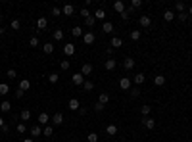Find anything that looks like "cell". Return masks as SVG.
Here are the masks:
<instances>
[{
  "label": "cell",
  "mask_w": 192,
  "mask_h": 142,
  "mask_svg": "<svg viewBox=\"0 0 192 142\" xmlns=\"http://www.w3.org/2000/svg\"><path fill=\"white\" fill-rule=\"evenodd\" d=\"M23 142H35V138H25Z\"/></svg>",
  "instance_id": "obj_54"
},
{
  "label": "cell",
  "mask_w": 192,
  "mask_h": 142,
  "mask_svg": "<svg viewBox=\"0 0 192 142\" xmlns=\"http://www.w3.org/2000/svg\"><path fill=\"white\" fill-rule=\"evenodd\" d=\"M46 25H48V19L46 17H39L37 19V27L39 29H46Z\"/></svg>",
  "instance_id": "obj_22"
},
{
  "label": "cell",
  "mask_w": 192,
  "mask_h": 142,
  "mask_svg": "<svg viewBox=\"0 0 192 142\" xmlns=\"http://www.w3.org/2000/svg\"><path fill=\"white\" fill-rule=\"evenodd\" d=\"M138 23H140V27H142V29H148L150 25H152V19H150V15H140Z\"/></svg>",
  "instance_id": "obj_2"
},
{
  "label": "cell",
  "mask_w": 192,
  "mask_h": 142,
  "mask_svg": "<svg viewBox=\"0 0 192 142\" xmlns=\"http://www.w3.org/2000/svg\"><path fill=\"white\" fill-rule=\"evenodd\" d=\"M85 23H87V27H92V25L96 23V17H94V15H89V17L85 19Z\"/></svg>",
  "instance_id": "obj_29"
},
{
  "label": "cell",
  "mask_w": 192,
  "mask_h": 142,
  "mask_svg": "<svg viewBox=\"0 0 192 142\" xmlns=\"http://www.w3.org/2000/svg\"><path fill=\"white\" fill-rule=\"evenodd\" d=\"M134 64H137V62H134L133 58H125V60H123V67H125L127 71H129V69H133V67H134Z\"/></svg>",
  "instance_id": "obj_7"
},
{
  "label": "cell",
  "mask_w": 192,
  "mask_h": 142,
  "mask_svg": "<svg viewBox=\"0 0 192 142\" xmlns=\"http://www.w3.org/2000/svg\"><path fill=\"white\" fill-rule=\"evenodd\" d=\"M29 44H31V46H33V48H37V46H39L40 43H39V39H37V36H33V39H31V40H29Z\"/></svg>",
  "instance_id": "obj_40"
},
{
  "label": "cell",
  "mask_w": 192,
  "mask_h": 142,
  "mask_svg": "<svg viewBox=\"0 0 192 142\" xmlns=\"http://www.w3.org/2000/svg\"><path fill=\"white\" fill-rule=\"evenodd\" d=\"M94 109H96V112H102V109H104V104L96 102V104H94Z\"/></svg>",
  "instance_id": "obj_47"
},
{
  "label": "cell",
  "mask_w": 192,
  "mask_h": 142,
  "mask_svg": "<svg viewBox=\"0 0 192 142\" xmlns=\"http://www.w3.org/2000/svg\"><path fill=\"white\" fill-rule=\"evenodd\" d=\"M0 109H2V112H10V109H12V104H10L8 100H4V102L0 104Z\"/></svg>",
  "instance_id": "obj_25"
},
{
  "label": "cell",
  "mask_w": 192,
  "mask_h": 142,
  "mask_svg": "<svg viewBox=\"0 0 192 142\" xmlns=\"http://www.w3.org/2000/svg\"><path fill=\"white\" fill-rule=\"evenodd\" d=\"M106 133L110 134V136H115V134H117V127H115V125H108V127H106Z\"/></svg>",
  "instance_id": "obj_24"
},
{
  "label": "cell",
  "mask_w": 192,
  "mask_h": 142,
  "mask_svg": "<svg viewBox=\"0 0 192 142\" xmlns=\"http://www.w3.org/2000/svg\"><path fill=\"white\" fill-rule=\"evenodd\" d=\"M42 134H44V136H52V134H54V129H52L50 125H48V127H44V131H42Z\"/></svg>",
  "instance_id": "obj_36"
},
{
  "label": "cell",
  "mask_w": 192,
  "mask_h": 142,
  "mask_svg": "<svg viewBox=\"0 0 192 142\" xmlns=\"http://www.w3.org/2000/svg\"><path fill=\"white\" fill-rule=\"evenodd\" d=\"M113 8H115L119 14H123V12H125V2H121V0H117V2L113 4Z\"/></svg>",
  "instance_id": "obj_19"
},
{
  "label": "cell",
  "mask_w": 192,
  "mask_h": 142,
  "mask_svg": "<svg viewBox=\"0 0 192 142\" xmlns=\"http://www.w3.org/2000/svg\"><path fill=\"white\" fill-rule=\"evenodd\" d=\"M25 131H27V127H25V123H17V133H19V134H23Z\"/></svg>",
  "instance_id": "obj_39"
},
{
  "label": "cell",
  "mask_w": 192,
  "mask_h": 142,
  "mask_svg": "<svg viewBox=\"0 0 192 142\" xmlns=\"http://www.w3.org/2000/svg\"><path fill=\"white\" fill-rule=\"evenodd\" d=\"M121 19H125V21H127V19H129V14H127V12H123V14H121Z\"/></svg>",
  "instance_id": "obj_52"
},
{
  "label": "cell",
  "mask_w": 192,
  "mask_h": 142,
  "mask_svg": "<svg viewBox=\"0 0 192 142\" xmlns=\"http://www.w3.org/2000/svg\"><path fill=\"white\" fill-rule=\"evenodd\" d=\"M60 14H61V10H60V8H52V15H56V17H58Z\"/></svg>",
  "instance_id": "obj_49"
},
{
  "label": "cell",
  "mask_w": 192,
  "mask_h": 142,
  "mask_svg": "<svg viewBox=\"0 0 192 142\" xmlns=\"http://www.w3.org/2000/svg\"><path fill=\"white\" fill-rule=\"evenodd\" d=\"M71 81H73V85H77V87H81L83 83H85V75L79 71V73H75L73 77H71Z\"/></svg>",
  "instance_id": "obj_3"
},
{
  "label": "cell",
  "mask_w": 192,
  "mask_h": 142,
  "mask_svg": "<svg viewBox=\"0 0 192 142\" xmlns=\"http://www.w3.org/2000/svg\"><path fill=\"white\" fill-rule=\"evenodd\" d=\"M19 90H21V92H27L29 90V88H31V83L27 81V79H21V81H19Z\"/></svg>",
  "instance_id": "obj_5"
},
{
  "label": "cell",
  "mask_w": 192,
  "mask_h": 142,
  "mask_svg": "<svg viewBox=\"0 0 192 142\" xmlns=\"http://www.w3.org/2000/svg\"><path fill=\"white\" fill-rule=\"evenodd\" d=\"M142 123H144V127H146V129H154L156 127V119H152V117H146Z\"/></svg>",
  "instance_id": "obj_17"
},
{
  "label": "cell",
  "mask_w": 192,
  "mask_h": 142,
  "mask_svg": "<svg viewBox=\"0 0 192 142\" xmlns=\"http://www.w3.org/2000/svg\"><path fill=\"white\" fill-rule=\"evenodd\" d=\"M6 77H8V79H15V77H17V73H15V69H8Z\"/></svg>",
  "instance_id": "obj_41"
},
{
  "label": "cell",
  "mask_w": 192,
  "mask_h": 142,
  "mask_svg": "<svg viewBox=\"0 0 192 142\" xmlns=\"http://www.w3.org/2000/svg\"><path fill=\"white\" fill-rule=\"evenodd\" d=\"M81 33H83L81 27H73V29H71V35H73L75 39H77V36H81Z\"/></svg>",
  "instance_id": "obj_35"
},
{
  "label": "cell",
  "mask_w": 192,
  "mask_h": 142,
  "mask_svg": "<svg viewBox=\"0 0 192 142\" xmlns=\"http://www.w3.org/2000/svg\"><path fill=\"white\" fill-rule=\"evenodd\" d=\"M184 8H186V6H184V2H175V10H177L179 14H183V12H184Z\"/></svg>",
  "instance_id": "obj_30"
},
{
  "label": "cell",
  "mask_w": 192,
  "mask_h": 142,
  "mask_svg": "<svg viewBox=\"0 0 192 142\" xmlns=\"http://www.w3.org/2000/svg\"><path fill=\"white\" fill-rule=\"evenodd\" d=\"M131 6H133V8H140V6H142V0H133Z\"/></svg>",
  "instance_id": "obj_45"
},
{
  "label": "cell",
  "mask_w": 192,
  "mask_h": 142,
  "mask_svg": "<svg viewBox=\"0 0 192 142\" xmlns=\"http://www.w3.org/2000/svg\"><path fill=\"white\" fill-rule=\"evenodd\" d=\"M52 123H54V125H61V123H64V115H61V113H54V115H52Z\"/></svg>",
  "instance_id": "obj_13"
},
{
  "label": "cell",
  "mask_w": 192,
  "mask_h": 142,
  "mask_svg": "<svg viewBox=\"0 0 192 142\" xmlns=\"http://www.w3.org/2000/svg\"><path fill=\"white\" fill-rule=\"evenodd\" d=\"M140 112H142V115H144V117H146V115H150L152 108H150V106H142V108H140Z\"/></svg>",
  "instance_id": "obj_38"
},
{
  "label": "cell",
  "mask_w": 192,
  "mask_h": 142,
  "mask_svg": "<svg viewBox=\"0 0 192 142\" xmlns=\"http://www.w3.org/2000/svg\"><path fill=\"white\" fill-rule=\"evenodd\" d=\"M40 134H42L40 125H33V127H31V136H33V138H37V136H40Z\"/></svg>",
  "instance_id": "obj_6"
},
{
  "label": "cell",
  "mask_w": 192,
  "mask_h": 142,
  "mask_svg": "<svg viewBox=\"0 0 192 142\" xmlns=\"http://www.w3.org/2000/svg\"><path fill=\"white\" fill-rule=\"evenodd\" d=\"M42 50H44V54H52V52H54V44L46 43V44L42 46Z\"/></svg>",
  "instance_id": "obj_27"
},
{
  "label": "cell",
  "mask_w": 192,
  "mask_h": 142,
  "mask_svg": "<svg viewBox=\"0 0 192 142\" xmlns=\"http://www.w3.org/2000/svg\"><path fill=\"white\" fill-rule=\"evenodd\" d=\"M64 54H65V56H73V54H75V44H71V43L65 44V46H64Z\"/></svg>",
  "instance_id": "obj_8"
},
{
  "label": "cell",
  "mask_w": 192,
  "mask_h": 142,
  "mask_svg": "<svg viewBox=\"0 0 192 142\" xmlns=\"http://www.w3.org/2000/svg\"><path fill=\"white\" fill-rule=\"evenodd\" d=\"M102 31H104V33H113V23H110V21H104V25H102Z\"/></svg>",
  "instance_id": "obj_18"
},
{
  "label": "cell",
  "mask_w": 192,
  "mask_h": 142,
  "mask_svg": "<svg viewBox=\"0 0 192 142\" xmlns=\"http://www.w3.org/2000/svg\"><path fill=\"white\" fill-rule=\"evenodd\" d=\"M81 15H83V17H85V19H87V17H89V15H90V14H89V10H87V8H83V10H81Z\"/></svg>",
  "instance_id": "obj_48"
},
{
  "label": "cell",
  "mask_w": 192,
  "mask_h": 142,
  "mask_svg": "<svg viewBox=\"0 0 192 142\" xmlns=\"http://www.w3.org/2000/svg\"><path fill=\"white\" fill-rule=\"evenodd\" d=\"M144 81H146L144 73H137V75H134V79H133V83H134V85H142Z\"/></svg>",
  "instance_id": "obj_11"
},
{
  "label": "cell",
  "mask_w": 192,
  "mask_h": 142,
  "mask_svg": "<svg viewBox=\"0 0 192 142\" xmlns=\"http://www.w3.org/2000/svg\"><path fill=\"white\" fill-rule=\"evenodd\" d=\"M129 92H131V96H133V98H137L138 94H140V90H138L137 87H134V88H131V90H129Z\"/></svg>",
  "instance_id": "obj_44"
},
{
  "label": "cell",
  "mask_w": 192,
  "mask_h": 142,
  "mask_svg": "<svg viewBox=\"0 0 192 142\" xmlns=\"http://www.w3.org/2000/svg\"><path fill=\"white\" fill-rule=\"evenodd\" d=\"M188 15H192V6H190V8H188Z\"/></svg>",
  "instance_id": "obj_55"
},
{
  "label": "cell",
  "mask_w": 192,
  "mask_h": 142,
  "mask_svg": "<svg viewBox=\"0 0 192 142\" xmlns=\"http://www.w3.org/2000/svg\"><path fill=\"white\" fill-rule=\"evenodd\" d=\"M94 17H96V19H104V17H106V12H104L102 8L96 10V12H94Z\"/></svg>",
  "instance_id": "obj_31"
},
{
  "label": "cell",
  "mask_w": 192,
  "mask_h": 142,
  "mask_svg": "<svg viewBox=\"0 0 192 142\" xmlns=\"http://www.w3.org/2000/svg\"><path fill=\"white\" fill-rule=\"evenodd\" d=\"M2 19H4V15H2V14H0V21H2Z\"/></svg>",
  "instance_id": "obj_57"
},
{
  "label": "cell",
  "mask_w": 192,
  "mask_h": 142,
  "mask_svg": "<svg viewBox=\"0 0 192 142\" xmlns=\"http://www.w3.org/2000/svg\"><path fill=\"white\" fill-rule=\"evenodd\" d=\"M173 17H175L173 10H165V12H163V19H165V21H173Z\"/></svg>",
  "instance_id": "obj_20"
},
{
  "label": "cell",
  "mask_w": 192,
  "mask_h": 142,
  "mask_svg": "<svg viewBox=\"0 0 192 142\" xmlns=\"http://www.w3.org/2000/svg\"><path fill=\"white\" fill-rule=\"evenodd\" d=\"M73 12H75V8L71 6V4H65V6L61 8V14L64 15H73Z\"/></svg>",
  "instance_id": "obj_10"
},
{
  "label": "cell",
  "mask_w": 192,
  "mask_h": 142,
  "mask_svg": "<svg viewBox=\"0 0 192 142\" xmlns=\"http://www.w3.org/2000/svg\"><path fill=\"white\" fill-rule=\"evenodd\" d=\"M54 39H56V40H61V39H64V31H61V29H56V31H54Z\"/></svg>",
  "instance_id": "obj_34"
},
{
  "label": "cell",
  "mask_w": 192,
  "mask_h": 142,
  "mask_svg": "<svg viewBox=\"0 0 192 142\" xmlns=\"http://www.w3.org/2000/svg\"><path fill=\"white\" fill-rule=\"evenodd\" d=\"M98 102L100 104H104V106H106L108 102H110V94H106V92H102L100 96H98Z\"/></svg>",
  "instance_id": "obj_21"
},
{
  "label": "cell",
  "mask_w": 192,
  "mask_h": 142,
  "mask_svg": "<svg viewBox=\"0 0 192 142\" xmlns=\"http://www.w3.org/2000/svg\"><path fill=\"white\" fill-rule=\"evenodd\" d=\"M115 65H117V62L113 60V58H110V60L106 62V64H104V67H106L108 71H112V69H115Z\"/></svg>",
  "instance_id": "obj_14"
},
{
  "label": "cell",
  "mask_w": 192,
  "mask_h": 142,
  "mask_svg": "<svg viewBox=\"0 0 192 142\" xmlns=\"http://www.w3.org/2000/svg\"><path fill=\"white\" fill-rule=\"evenodd\" d=\"M121 44H123V40L119 39V36H112V43H110V46H112V48H119Z\"/></svg>",
  "instance_id": "obj_15"
},
{
  "label": "cell",
  "mask_w": 192,
  "mask_h": 142,
  "mask_svg": "<svg viewBox=\"0 0 192 142\" xmlns=\"http://www.w3.org/2000/svg\"><path fill=\"white\" fill-rule=\"evenodd\" d=\"M154 85H156V87H163V85H165V77H163V75H156V77H154Z\"/></svg>",
  "instance_id": "obj_16"
},
{
  "label": "cell",
  "mask_w": 192,
  "mask_h": 142,
  "mask_svg": "<svg viewBox=\"0 0 192 142\" xmlns=\"http://www.w3.org/2000/svg\"><path fill=\"white\" fill-rule=\"evenodd\" d=\"M23 94H25V92H21V90H19V88H17V92H15V96H17V100H19V98H23Z\"/></svg>",
  "instance_id": "obj_51"
},
{
  "label": "cell",
  "mask_w": 192,
  "mask_h": 142,
  "mask_svg": "<svg viewBox=\"0 0 192 142\" xmlns=\"http://www.w3.org/2000/svg\"><path fill=\"white\" fill-rule=\"evenodd\" d=\"M87 142H98V134L96 133H90L89 136H87Z\"/></svg>",
  "instance_id": "obj_37"
},
{
  "label": "cell",
  "mask_w": 192,
  "mask_h": 142,
  "mask_svg": "<svg viewBox=\"0 0 192 142\" xmlns=\"http://www.w3.org/2000/svg\"><path fill=\"white\" fill-rule=\"evenodd\" d=\"M67 108L71 109V112H79V108H81V102L77 98H71L69 100V104H67Z\"/></svg>",
  "instance_id": "obj_4"
},
{
  "label": "cell",
  "mask_w": 192,
  "mask_h": 142,
  "mask_svg": "<svg viewBox=\"0 0 192 142\" xmlns=\"http://www.w3.org/2000/svg\"><path fill=\"white\" fill-rule=\"evenodd\" d=\"M119 87L123 88V90H131V87H133V81L129 77H123L121 81H119Z\"/></svg>",
  "instance_id": "obj_1"
},
{
  "label": "cell",
  "mask_w": 192,
  "mask_h": 142,
  "mask_svg": "<svg viewBox=\"0 0 192 142\" xmlns=\"http://www.w3.org/2000/svg\"><path fill=\"white\" fill-rule=\"evenodd\" d=\"M12 29H19V19H14L12 21Z\"/></svg>",
  "instance_id": "obj_50"
},
{
  "label": "cell",
  "mask_w": 192,
  "mask_h": 142,
  "mask_svg": "<svg viewBox=\"0 0 192 142\" xmlns=\"http://www.w3.org/2000/svg\"><path fill=\"white\" fill-rule=\"evenodd\" d=\"M186 17H188V12H183V14H179V19H181V21H186Z\"/></svg>",
  "instance_id": "obj_46"
},
{
  "label": "cell",
  "mask_w": 192,
  "mask_h": 142,
  "mask_svg": "<svg viewBox=\"0 0 192 142\" xmlns=\"http://www.w3.org/2000/svg\"><path fill=\"white\" fill-rule=\"evenodd\" d=\"M8 90H10V87L6 85V83H0V94H2V96H6Z\"/></svg>",
  "instance_id": "obj_28"
},
{
  "label": "cell",
  "mask_w": 192,
  "mask_h": 142,
  "mask_svg": "<svg viewBox=\"0 0 192 142\" xmlns=\"http://www.w3.org/2000/svg\"><path fill=\"white\" fill-rule=\"evenodd\" d=\"M83 88H85V90H92V88H94V83H92V81H85V83H83Z\"/></svg>",
  "instance_id": "obj_33"
},
{
  "label": "cell",
  "mask_w": 192,
  "mask_h": 142,
  "mask_svg": "<svg viewBox=\"0 0 192 142\" xmlns=\"http://www.w3.org/2000/svg\"><path fill=\"white\" fill-rule=\"evenodd\" d=\"M0 35H4V29L2 27H0Z\"/></svg>",
  "instance_id": "obj_56"
},
{
  "label": "cell",
  "mask_w": 192,
  "mask_h": 142,
  "mask_svg": "<svg viewBox=\"0 0 192 142\" xmlns=\"http://www.w3.org/2000/svg\"><path fill=\"white\" fill-rule=\"evenodd\" d=\"M81 73L83 75H90L92 73V64H83L81 65Z\"/></svg>",
  "instance_id": "obj_12"
},
{
  "label": "cell",
  "mask_w": 192,
  "mask_h": 142,
  "mask_svg": "<svg viewBox=\"0 0 192 142\" xmlns=\"http://www.w3.org/2000/svg\"><path fill=\"white\" fill-rule=\"evenodd\" d=\"M19 117H21V121H29L31 119V112L29 109H23V112L19 113Z\"/></svg>",
  "instance_id": "obj_26"
},
{
  "label": "cell",
  "mask_w": 192,
  "mask_h": 142,
  "mask_svg": "<svg viewBox=\"0 0 192 142\" xmlns=\"http://www.w3.org/2000/svg\"><path fill=\"white\" fill-rule=\"evenodd\" d=\"M48 121H50L48 113H44V112H42V113L39 115V123H40V125H46V123H48Z\"/></svg>",
  "instance_id": "obj_23"
},
{
  "label": "cell",
  "mask_w": 192,
  "mask_h": 142,
  "mask_svg": "<svg viewBox=\"0 0 192 142\" xmlns=\"http://www.w3.org/2000/svg\"><path fill=\"white\" fill-rule=\"evenodd\" d=\"M83 40H85V44H92V43L96 40V36H94V33H85Z\"/></svg>",
  "instance_id": "obj_9"
},
{
  "label": "cell",
  "mask_w": 192,
  "mask_h": 142,
  "mask_svg": "<svg viewBox=\"0 0 192 142\" xmlns=\"http://www.w3.org/2000/svg\"><path fill=\"white\" fill-rule=\"evenodd\" d=\"M58 79H60L58 73H50V75H48V81L52 83V85H54V83H58Z\"/></svg>",
  "instance_id": "obj_32"
},
{
  "label": "cell",
  "mask_w": 192,
  "mask_h": 142,
  "mask_svg": "<svg viewBox=\"0 0 192 142\" xmlns=\"http://www.w3.org/2000/svg\"><path fill=\"white\" fill-rule=\"evenodd\" d=\"M69 62H67V60H64V62H61V64H60V67H61V69H64V71H67V69H69Z\"/></svg>",
  "instance_id": "obj_42"
},
{
  "label": "cell",
  "mask_w": 192,
  "mask_h": 142,
  "mask_svg": "<svg viewBox=\"0 0 192 142\" xmlns=\"http://www.w3.org/2000/svg\"><path fill=\"white\" fill-rule=\"evenodd\" d=\"M131 39H133V40H138V39H140V31H133V33H131Z\"/></svg>",
  "instance_id": "obj_43"
},
{
  "label": "cell",
  "mask_w": 192,
  "mask_h": 142,
  "mask_svg": "<svg viewBox=\"0 0 192 142\" xmlns=\"http://www.w3.org/2000/svg\"><path fill=\"white\" fill-rule=\"evenodd\" d=\"M4 125H6V123H4V119H2V117H0V129H2V127H4Z\"/></svg>",
  "instance_id": "obj_53"
}]
</instances>
